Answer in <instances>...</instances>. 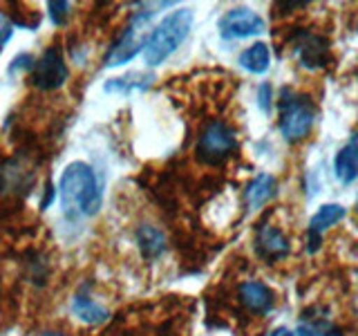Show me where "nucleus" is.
<instances>
[{
    "label": "nucleus",
    "mask_w": 358,
    "mask_h": 336,
    "mask_svg": "<svg viewBox=\"0 0 358 336\" xmlns=\"http://www.w3.org/2000/svg\"><path fill=\"white\" fill-rule=\"evenodd\" d=\"M266 29L262 16L251 7H233L220 20V34L227 41H238L246 36H260Z\"/></svg>",
    "instance_id": "6"
},
{
    "label": "nucleus",
    "mask_w": 358,
    "mask_h": 336,
    "mask_svg": "<svg viewBox=\"0 0 358 336\" xmlns=\"http://www.w3.org/2000/svg\"><path fill=\"white\" fill-rule=\"evenodd\" d=\"M11 31H14L11 22L5 16H0V48H5L7 45V41L11 38Z\"/></svg>",
    "instance_id": "20"
},
{
    "label": "nucleus",
    "mask_w": 358,
    "mask_h": 336,
    "mask_svg": "<svg viewBox=\"0 0 358 336\" xmlns=\"http://www.w3.org/2000/svg\"><path fill=\"white\" fill-rule=\"evenodd\" d=\"M268 336H294V332L287 330V328H278V330H273Z\"/></svg>",
    "instance_id": "22"
},
{
    "label": "nucleus",
    "mask_w": 358,
    "mask_h": 336,
    "mask_svg": "<svg viewBox=\"0 0 358 336\" xmlns=\"http://www.w3.org/2000/svg\"><path fill=\"white\" fill-rule=\"evenodd\" d=\"M43 336H65V334H59V332H48V334H43Z\"/></svg>",
    "instance_id": "24"
},
{
    "label": "nucleus",
    "mask_w": 358,
    "mask_h": 336,
    "mask_svg": "<svg viewBox=\"0 0 358 336\" xmlns=\"http://www.w3.org/2000/svg\"><path fill=\"white\" fill-rule=\"evenodd\" d=\"M334 171H336V177H338V182H343V184H352L358 177V155L350 148V146H345V148L338 150V155H336Z\"/></svg>",
    "instance_id": "15"
},
{
    "label": "nucleus",
    "mask_w": 358,
    "mask_h": 336,
    "mask_svg": "<svg viewBox=\"0 0 358 336\" xmlns=\"http://www.w3.org/2000/svg\"><path fill=\"white\" fill-rule=\"evenodd\" d=\"M190 27H193V9H177L173 14H168L159 25H157L148 43L143 48V59L148 65H162L168 56H171L179 45L184 43V38L188 36Z\"/></svg>",
    "instance_id": "2"
},
{
    "label": "nucleus",
    "mask_w": 358,
    "mask_h": 336,
    "mask_svg": "<svg viewBox=\"0 0 358 336\" xmlns=\"http://www.w3.org/2000/svg\"><path fill=\"white\" fill-rule=\"evenodd\" d=\"M320 242H322L320 233H311V231H309V244H307V251H309V253H316V251L320 249Z\"/></svg>",
    "instance_id": "21"
},
{
    "label": "nucleus",
    "mask_w": 358,
    "mask_h": 336,
    "mask_svg": "<svg viewBox=\"0 0 358 336\" xmlns=\"http://www.w3.org/2000/svg\"><path fill=\"white\" fill-rule=\"evenodd\" d=\"M278 193V182H275V177L273 175H257L253 182L249 184V188H246V206H249L251 211H257V209H262L264 204L271 197H275Z\"/></svg>",
    "instance_id": "11"
},
{
    "label": "nucleus",
    "mask_w": 358,
    "mask_h": 336,
    "mask_svg": "<svg viewBox=\"0 0 358 336\" xmlns=\"http://www.w3.org/2000/svg\"><path fill=\"white\" fill-rule=\"evenodd\" d=\"M345 206L341 204H324L320 206L316 213H313V218L309 222V231L311 233H322L324 229L334 227L336 222H341L345 218Z\"/></svg>",
    "instance_id": "17"
},
{
    "label": "nucleus",
    "mask_w": 358,
    "mask_h": 336,
    "mask_svg": "<svg viewBox=\"0 0 358 336\" xmlns=\"http://www.w3.org/2000/svg\"><path fill=\"white\" fill-rule=\"evenodd\" d=\"M316 119V106L305 94H296L285 90L280 101V132L287 141H300L311 132Z\"/></svg>",
    "instance_id": "3"
},
{
    "label": "nucleus",
    "mask_w": 358,
    "mask_h": 336,
    "mask_svg": "<svg viewBox=\"0 0 358 336\" xmlns=\"http://www.w3.org/2000/svg\"><path fill=\"white\" fill-rule=\"evenodd\" d=\"M59 195L63 216L67 220L92 218L101 209V186L94 171L83 162H74L63 171Z\"/></svg>",
    "instance_id": "1"
},
{
    "label": "nucleus",
    "mask_w": 358,
    "mask_h": 336,
    "mask_svg": "<svg viewBox=\"0 0 358 336\" xmlns=\"http://www.w3.org/2000/svg\"><path fill=\"white\" fill-rule=\"evenodd\" d=\"M294 48H296V59L307 70H320L329 61V43L313 31H298Z\"/></svg>",
    "instance_id": "8"
},
{
    "label": "nucleus",
    "mask_w": 358,
    "mask_h": 336,
    "mask_svg": "<svg viewBox=\"0 0 358 336\" xmlns=\"http://www.w3.org/2000/svg\"><path fill=\"white\" fill-rule=\"evenodd\" d=\"M238 139H235L233 128L227 123H210L204 128L197 144V157L206 164H217L235 150Z\"/></svg>",
    "instance_id": "5"
},
{
    "label": "nucleus",
    "mask_w": 358,
    "mask_h": 336,
    "mask_svg": "<svg viewBox=\"0 0 358 336\" xmlns=\"http://www.w3.org/2000/svg\"><path fill=\"white\" fill-rule=\"evenodd\" d=\"M240 65L253 74H264L268 70V65H271V52H268V45L257 41L251 45V48H246L240 56Z\"/></svg>",
    "instance_id": "13"
},
{
    "label": "nucleus",
    "mask_w": 358,
    "mask_h": 336,
    "mask_svg": "<svg viewBox=\"0 0 358 336\" xmlns=\"http://www.w3.org/2000/svg\"><path fill=\"white\" fill-rule=\"evenodd\" d=\"M72 309H74V314H76L78 318H81L83 323H90V325H101V323H106L110 318V314L101 305H96L92 298H90L87 289H81L74 296Z\"/></svg>",
    "instance_id": "12"
},
{
    "label": "nucleus",
    "mask_w": 358,
    "mask_h": 336,
    "mask_svg": "<svg viewBox=\"0 0 358 336\" xmlns=\"http://www.w3.org/2000/svg\"><path fill=\"white\" fill-rule=\"evenodd\" d=\"M240 298L244 307L255 314H266L273 307V291L264 283H257V280H249L240 287Z\"/></svg>",
    "instance_id": "10"
},
{
    "label": "nucleus",
    "mask_w": 358,
    "mask_h": 336,
    "mask_svg": "<svg viewBox=\"0 0 358 336\" xmlns=\"http://www.w3.org/2000/svg\"><path fill=\"white\" fill-rule=\"evenodd\" d=\"M48 9H50V16H52L54 22H63V18L67 14V9H70V5H67V3H50Z\"/></svg>",
    "instance_id": "19"
},
{
    "label": "nucleus",
    "mask_w": 358,
    "mask_h": 336,
    "mask_svg": "<svg viewBox=\"0 0 358 336\" xmlns=\"http://www.w3.org/2000/svg\"><path fill=\"white\" fill-rule=\"evenodd\" d=\"M67 78V67L63 61V54L59 48H50L45 50L41 56V61L34 67V78L31 83L38 90H56L65 83Z\"/></svg>",
    "instance_id": "7"
},
{
    "label": "nucleus",
    "mask_w": 358,
    "mask_h": 336,
    "mask_svg": "<svg viewBox=\"0 0 358 336\" xmlns=\"http://www.w3.org/2000/svg\"><path fill=\"white\" fill-rule=\"evenodd\" d=\"M350 148L358 155V132L354 134V137H352V141H350Z\"/></svg>",
    "instance_id": "23"
},
{
    "label": "nucleus",
    "mask_w": 358,
    "mask_h": 336,
    "mask_svg": "<svg viewBox=\"0 0 358 336\" xmlns=\"http://www.w3.org/2000/svg\"><path fill=\"white\" fill-rule=\"evenodd\" d=\"M255 249L266 260H278V258H285L289 253V240L280 229L262 227L255 238Z\"/></svg>",
    "instance_id": "9"
},
{
    "label": "nucleus",
    "mask_w": 358,
    "mask_h": 336,
    "mask_svg": "<svg viewBox=\"0 0 358 336\" xmlns=\"http://www.w3.org/2000/svg\"><path fill=\"white\" fill-rule=\"evenodd\" d=\"M157 9L159 7H143L141 11H137V14L132 16L130 25L126 27V31L121 34V38L108 54V59H106L108 67H117V65L128 63L134 54L145 48V43H148V36H150L148 34L150 18Z\"/></svg>",
    "instance_id": "4"
},
{
    "label": "nucleus",
    "mask_w": 358,
    "mask_h": 336,
    "mask_svg": "<svg viewBox=\"0 0 358 336\" xmlns=\"http://www.w3.org/2000/svg\"><path fill=\"white\" fill-rule=\"evenodd\" d=\"M155 83V74H141V72H132V74H123L117 78H110L106 81L103 90L106 92H132V90H148Z\"/></svg>",
    "instance_id": "14"
},
{
    "label": "nucleus",
    "mask_w": 358,
    "mask_h": 336,
    "mask_svg": "<svg viewBox=\"0 0 358 336\" xmlns=\"http://www.w3.org/2000/svg\"><path fill=\"white\" fill-rule=\"evenodd\" d=\"M137 242H139V249L143 251V255H148V258H157L166 251L164 233L155 227H148V224L137 231Z\"/></svg>",
    "instance_id": "16"
},
{
    "label": "nucleus",
    "mask_w": 358,
    "mask_h": 336,
    "mask_svg": "<svg viewBox=\"0 0 358 336\" xmlns=\"http://www.w3.org/2000/svg\"><path fill=\"white\" fill-rule=\"evenodd\" d=\"M257 106H260L262 112H271L273 92H271V85L268 83H262L260 88H257Z\"/></svg>",
    "instance_id": "18"
}]
</instances>
